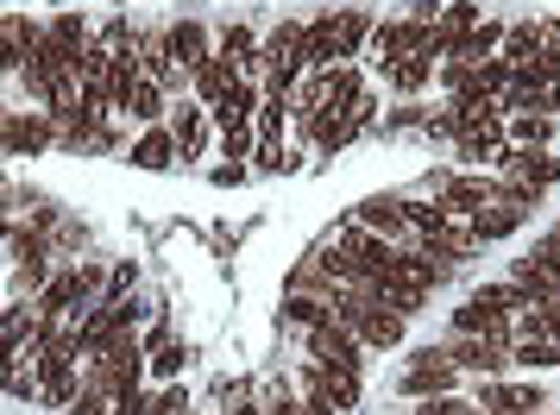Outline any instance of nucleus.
<instances>
[{"label":"nucleus","instance_id":"obj_1","mask_svg":"<svg viewBox=\"0 0 560 415\" xmlns=\"http://www.w3.org/2000/svg\"><path fill=\"white\" fill-rule=\"evenodd\" d=\"M89 384L102 390L107 403H120V396H132V390H145V346H139L132 334H120L102 359H89Z\"/></svg>","mask_w":560,"mask_h":415},{"label":"nucleus","instance_id":"obj_2","mask_svg":"<svg viewBox=\"0 0 560 415\" xmlns=\"http://www.w3.org/2000/svg\"><path fill=\"white\" fill-rule=\"evenodd\" d=\"M359 334L347 321H322V328H308V365H322V371H359Z\"/></svg>","mask_w":560,"mask_h":415},{"label":"nucleus","instance_id":"obj_3","mask_svg":"<svg viewBox=\"0 0 560 415\" xmlns=\"http://www.w3.org/2000/svg\"><path fill=\"white\" fill-rule=\"evenodd\" d=\"M89 289H95V271H82V264H77V271H57L51 284L38 289V303H32V309H38V321H63V315H77V321H82V315H89V309H82V296H89Z\"/></svg>","mask_w":560,"mask_h":415},{"label":"nucleus","instance_id":"obj_4","mask_svg":"<svg viewBox=\"0 0 560 415\" xmlns=\"http://www.w3.org/2000/svg\"><path fill=\"white\" fill-rule=\"evenodd\" d=\"M429 32L434 26H422V20H378V26H372V38H365V51H372V63H378V70H390L404 51H429Z\"/></svg>","mask_w":560,"mask_h":415},{"label":"nucleus","instance_id":"obj_5","mask_svg":"<svg viewBox=\"0 0 560 415\" xmlns=\"http://www.w3.org/2000/svg\"><path fill=\"white\" fill-rule=\"evenodd\" d=\"M491 164H498V170H510V177L523 182V189H535V195L560 182V157L548 152V145H541V152H529V145H504Z\"/></svg>","mask_w":560,"mask_h":415},{"label":"nucleus","instance_id":"obj_6","mask_svg":"<svg viewBox=\"0 0 560 415\" xmlns=\"http://www.w3.org/2000/svg\"><path fill=\"white\" fill-rule=\"evenodd\" d=\"M454 378L459 371L447 365V353H441V346H422V353L404 365V396H416V403H422V396H447Z\"/></svg>","mask_w":560,"mask_h":415},{"label":"nucleus","instance_id":"obj_7","mask_svg":"<svg viewBox=\"0 0 560 415\" xmlns=\"http://www.w3.org/2000/svg\"><path fill=\"white\" fill-rule=\"evenodd\" d=\"M441 353H447L454 371H479V378H498V371L510 365L504 340H491V334H459L454 346H441Z\"/></svg>","mask_w":560,"mask_h":415},{"label":"nucleus","instance_id":"obj_8","mask_svg":"<svg viewBox=\"0 0 560 415\" xmlns=\"http://www.w3.org/2000/svg\"><path fill=\"white\" fill-rule=\"evenodd\" d=\"M51 139H57L51 114H13V120H0V152L7 157H32V152H45Z\"/></svg>","mask_w":560,"mask_h":415},{"label":"nucleus","instance_id":"obj_9","mask_svg":"<svg viewBox=\"0 0 560 415\" xmlns=\"http://www.w3.org/2000/svg\"><path fill=\"white\" fill-rule=\"evenodd\" d=\"M353 227L390 239V246H404V239H409V221H404V202H397V195H372V202H359L353 208Z\"/></svg>","mask_w":560,"mask_h":415},{"label":"nucleus","instance_id":"obj_10","mask_svg":"<svg viewBox=\"0 0 560 415\" xmlns=\"http://www.w3.org/2000/svg\"><path fill=\"white\" fill-rule=\"evenodd\" d=\"M479 410L485 415H535L541 410V384H504V378H485L479 384Z\"/></svg>","mask_w":560,"mask_h":415},{"label":"nucleus","instance_id":"obj_11","mask_svg":"<svg viewBox=\"0 0 560 415\" xmlns=\"http://www.w3.org/2000/svg\"><path fill=\"white\" fill-rule=\"evenodd\" d=\"M466 227H472V239H485V246H491V239H510L516 227H523V208H510L504 195H498V202L472 208V214H466Z\"/></svg>","mask_w":560,"mask_h":415},{"label":"nucleus","instance_id":"obj_12","mask_svg":"<svg viewBox=\"0 0 560 415\" xmlns=\"http://www.w3.org/2000/svg\"><path fill=\"white\" fill-rule=\"evenodd\" d=\"M258 102H265V95H258V82L253 76H233L228 88H221V102L208 107V120H214V127H228V120H253Z\"/></svg>","mask_w":560,"mask_h":415},{"label":"nucleus","instance_id":"obj_13","mask_svg":"<svg viewBox=\"0 0 560 415\" xmlns=\"http://www.w3.org/2000/svg\"><path fill=\"white\" fill-rule=\"evenodd\" d=\"M485 202H498V182L491 177H447L441 182V208H447V214H472V208H485Z\"/></svg>","mask_w":560,"mask_h":415},{"label":"nucleus","instance_id":"obj_14","mask_svg":"<svg viewBox=\"0 0 560 415\" xmlns=\"http://www.w3.org/2000/svg\"><path fill=\"white\" fill-rule=\"evenodd\" d=\"M214 57L228 63L233 76H253V70H258V38H253V26H228L221 38H214Z\"/></svg>","mask_w":560,"mask_h":415},{"label":"nucleus","instance_id":"obj_15","mask_svg":"<svg viewBox=\"0 0 560 415\" xmlns=\"http://www.w3.org/2000/svg\"><path fill=\"white\" fill-rule=\"evenodd\" d=\"M164 45H171V63H177V70H196V63H208V57H214V45H208V32L196 26V20L171 26V32H164Z\"/></svg>","mask_w":560,"mask_h":415},{"label":"nucleus","instance_id":"obj_16","mask_svg":"<svg viewBox=\"0 0 560 415\" xmlns=\"http://www.w3.org/2000/svg\"><path fill=\"white\" fill-rule=\"evenodd\" d=\"M208 107L196 102V107H177L171 114V139H177V157H202V145H208Z\"/></svg>","mask_w":560,"mask_h":415},{"label":"nucleus","instance_id":"obj_17","mask_svg":"<svg viewBox=\"0 0 560 415\" xmlns=\"http://www.w3.org/2000/svg\"><path fill=\"white\" fill-rule=\"evenodd\" d=\"M384 82H390L397 95H422V88L434 82V57L429 51H404L390 70H384Z\"/></svg>","mask_w":560,"mask_h":415},{"label":"nucleus","instance_id":"obj_18","mask_svg":"<svg viewBox=\"0 0 560 415\" xmlns=\"http://www.w3.org/2000/svg\"><path fill=\"white\" fill-rule=\"evenodd\" d=\"M372 26H378V20H372V13H359V7H340V13H334V38H340V63H353V57L365 51V38H372Z\"/></svg>","mask_w":560,"mask_h":415},{"label":"nucleus","instance_id":"obj_19","mask_svg":"<svg viewBox=\"0 0 560 415\" xmlns=\"http://www.w3.org/2000/svg\"><path fill=\"white\" fill-rule=\"evenodd\" d=\"M498 45H504V20H479V26L459 38L454 63H485V57H498ZM441 63H447V57H441Z\"/></svg>","mask_w":560,"mask_h":415},{"label":"nucleus","instance_id":"obj_20","mask_svg":"<svg viewBox=\"0 0 560 415\" xmlns=\"http://www.w3.org/2000/svg\"><path fill=\"white\" fill-rule=\"evenodd\" d=\"M504 139H510V145H529V152H541V145L555 139V114H510Z\"/></svg>","mask_w":560,"mask_h":415},{"label":"nucleus","instance_id":"obj_21","mask_svg":"<svg viewBox=\"0 0 560 415\" xmlns=\"http://www.w3.org/2000/svg\"><path fill=\"white\" fill-rule=\"evenodd\" d=\"M516 340H555L560 346V303H535L516 315Z\"/></svg>","mask_w":560,"mask_h":415},{"label":"nucleus","instance_id":"obj_22","mask_svg":"<svg viewBox=\"0 0 560 415\" xmlns=\"http://www.w3.org/2000/svg\"><path fill=\"white\" fill-rule=\"evenodd\" d=\"M171 157H177V139H171V127H152L139 145H132V164H139V170H164Z\"/></svg>","mask_w":560,"mask_h":415},{"label":"nucleus","instance_id":"obj_23","mask_svg":"<svg viewBox=\"0 0 560 415\" xmlns=\"http://www.w3.org/2000/svg\"><path fill=\"white\" fill-rule=\"evenodd\" d=\"M139 70L164 88V82L177 76V63H171V45H164V32H152V38H139Z\"/></svg>","mask_w":560,"mask_h":415},{"label":"nucleus","instance_id":"obj_24","mask_svg":"<svg viewBox=\"0 0 560 415\" xmlns=\"http://www.w3.org/2000/svg\"><path fill=\"white\" fill-rule=\"evenodd\" d=\"M510 365H523V371H560V346L555 340H516Z\"/></svg>","mask_w":560,"mask_h":415},{"label":"nucleus","instance_id":"obj_25","mask_svg":"<svg viewBox=\"0 0 560 415\" xmlns=\"http://www.w3.org/2000/svg\"><path fill=\"white\" fill-rule=\"evenodd\" d=\"M189 82H196V102L214 107V102H221V88L233 82V70L221 63V57H208V63H196V70H189Z\"/></svg>","mask_w":560,"mask_h":415},{"label":"nucleus","instance_id":"obj_26","mask_svg":"<svg viewBox=\"0 0 560 415\" xmlns=\"http://www.w3.org/2000/svg\"><path fill=\"white\" fill-rule=\"evenodd\" d=\"M127 120H145V127H158V120H164V88H158L152 76H139V82H132Z\"/></svg>","mask_w":560,"mask_h":415},{"label":"nucleus","instance_id":"obj_27","mask_svg":"<svg viewBox=\"0 0 560 415\" xmlns=\"http://www.w3.org/2000/svg\"><path fill=\"white\" fill-rule=\"evenodd\" d=\"M359 95H365L359 70H353V63H334V70H328V102H322V107H334V114H340V107H353Z\"/></svg>","mask_w":560,"mask_h":415},{"label":"nucleus","instance_id":"obj_28","mask_svg":"<svg viewBox=\"0 0 560 415\" xmlns=\"http://www.w3.org/2000/svg\"><path fill=\"white\" fill-rule=\"evenodd\" d=\"M45 38H51L57 51H70V57H77V51H89V45H95V38H89V26H82L77 13H57L51 26H45Z\"/></svg>","mask_w":560,"mask_h":415},{"label":"nucleus","instance_id":"obj_29","mask_svg":"<svg viewBox=\"0 0 560 415\" xmlns=\"http://www.w3.org/2000/svg\"><path fill=\"white\" fill-rule=\"evenodd\" d=\"M283 321H290V328H322V321H334V303H322V296H290V303H283Z\"/></svg>","mask_w":560,"mask_h":415},{"label":"nucleus","instance_id":"obj_30","mask_svg":"<svg viewBox=\"0 0 560 415\" xmlns=\"http://www.w3.org/2000/svg\"><path fill=\"white\" fill-rule=\"evenodd\" d=\"M253 145H258L253 120H228V127H221V157H233V164H240V157H253Z\"/></svg>","mask_w":560,"mask_h":415},{"label":"nucleus","instance_id":"obj_31","mask_svg":"<svg viewBox=\"0 0 560 415\" xmlns=\"http://www.w3.org/2000/svg\"><path fill=\"white\" fill-rule=\"evenodd\" d=\"M283 114H290V102H283V95H265V102H258V114H253L258 139H278V132H283Z\"/></svg>","mask_w":560,"mask_h":415},{"label":"nucleus","instance_id":"obj_32","mask_svg":"<svg viewBox=\"0 0 560 415\" xmlns=\"http://www.w3.org/2000/svg\"><path fill=\"white\" fill-rule=\"evenodd\" d=\"M145 359H152L158 378H177L183 365H189V346H177V340H171V346H158V353H145Z\"/></svg>","mask_w":560,"mask_h":415},{"label":"nucleus","instance_id":"obj_33","mask_svg":"<svg viewBox=\"0 0 560 415\" xmlns=\"http://www.w3.org/2000/svg\"><path fill=\"white\" fill-rule=\"evenodd\" d=\"M479 410V403H466V396H454V390H447V396H422V403H416V415H472Z\"/></svg>","mask_w":560,"mask_h":415},{"label":"nucleus","instance_id":"obj_34","mask_svg":"<svg viewBox=\"0 0 560 415\" xmlns=\"http://www.w3.org/2000/svg\"><path fill=\"white\" fill-rule=\"evenodd\" d=\"M0 32H7V38H13V45H20V51H32V45H38V38H45V26H32L26 13H13V20H0Z\"/></svg>","mask_w":560,"mask_h":415},{"label":"nucleus","instance_id":"obj_35","mask_svg":"<svg viewBox=\"0 0 560 415\" xmlns=\"http://www.w3.org/2000/svg\"><path fill=\"white\" fill-rule=\"evenodd\" d=\"M107 410H114V403H107L95 384H82V390H77V403H70V415H107Z\"/></svg>","mask_w":560,"mask_h":415},{"label":"nucleus","instance_id":"obj_36","mask_svg":"<svg viewBox=\"0 0 560 415\" xmlns=\"http://www.w3.org/2000/svg\"><path fill=\"white\" fill-rule=\"evenodd\" d=\"M152 415H189V396H183L177 384H171V390H158V396H152Z\"/></svg>","mask_w":560,"mask_h":415},{"label":"nucleus","instance_id":"obj_37","mask_svg":"<svg viewBox=\"0 0 560 415\" xmlns=\"http://www.w3.org/2000/svg\"><path fill=\"white\" fill-rule=\"evenodd\" d=\"M535 264H548V271L560 277V227H548V234H541V246H535Z\"/></svg>","mask_w":560,"mask_h":415},{"label":"nucleus","instance_id":"obj_38","mask_svg":"<svg viewBox=\"0 0 560 415\" xmlns=\"http://www.w3.org/2000/svg\"><path fill=\"white\" fill-rule=\"evenodd\" d=\"M20 63H26V51H20V45L0 32V76H20Z\"/></svg>","mask_w":560,"mask_h":415},{"label":"nucleus","instance_id":"obj_39","mask_svg":"<svg viewBox=\"0 0 560 415\" xmlns=\"http://www.w3.org/2000/svg\"><path fill=\"white\" fill-rule=\"evenodd\" d=\"M107 415H152V396H145V390H132V396H120Z\"/></svg>","mask_w":560,"mask_h":415},{"label":"nucleus","instance_id":"obj_40","mask_svg":"<svg viewBox=\"0 0 560 415\" xmlns=\"http://www.w3.org/2000/svg\"><path fill=\"white\" fill-rule=\"evenodd\" d=\"M265 415H303V403H296L290 390H271V403H265Z\"/></svg>","mask_w":560,"mask_h":415},{"label":"nucleus","instance_id":"obj_41","mask_svg":"<svg viewBox=\"0 0 560 415\" xmlns=\"http://www.w3.org/2000/svg\"><path fill=\"white\" fill-rule=\"evenodd\" d=\"M139 346H145V353H158V346H171V321H158V328H152L145 340H139Z\"/></svg>","mask_w":560,"mask_h":415},{"label":"nucleus","instance_id":"obj_42","mask_svg":"<svg viewBox=\"0 0 560 415\" xmlns=\"http://www.w3.org/2000/svg\"><path fill=\"white\" fill-rule=\"evenodd\" d=\"M228 415H265V403H240V410H228Z\"/></svg>","mask_w":560,"mask_h":415},{"label":"nucleus","instance_id":"obj_43","mask_svg":"<svg viewBox=\"0 0 560 415\" xmlns=\"http://www.w3.org/2000/svg\"><path fill=\"white\" fill-rule=\"evenodd\" d=\"M555 303H560V289H555Z\"/></svg>","mask_w":560,"mask_h":415},{"label":"nucleus","instance_id":"obj_44","mask_svg":"<svg viewBox=\"0 0 560 415\" xmlns=\"http://www.w3.org/2000/svg\"><path fill=\"white\" fill-rule=\"evenodd\" d=\"M189 415H196V410H189Z\"/></svg>","mask_w":560,"mask_h":415}]
</instances>
